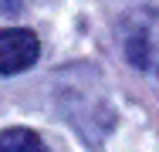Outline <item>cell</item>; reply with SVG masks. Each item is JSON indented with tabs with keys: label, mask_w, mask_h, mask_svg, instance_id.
Masks as SVG:
<instances>
[{
	"label": "cell",
	"mask_w": 159,
	"mask_h": 152,
	"mask_svg": "<svg viewBox=\"0 0 159 152\" xmlns=\"http://www.w3.org/2000/svg\"><path fill=\"white\" fill-rule=\"evenodd\" d=\"M0 152H48V145L31 128H7L0 132Z\"/></svg>",
	"instance_id": "2"
},
{
	"label": "cell",
	"mask_w": 159,
	"mask_h": 152,
	"mask_svg": "<svg viewBox=\"0 0 159 152\" xmlns=\"http://www.w3.org/2000/svg\"><path fill=\"white\" fill-rule=\"evenodd\" d=\"M41 54V44L27 27H7L0 30V74H20L27 71Z\"/></svg>",
	"instance_id": "1"
}]
</instances>
